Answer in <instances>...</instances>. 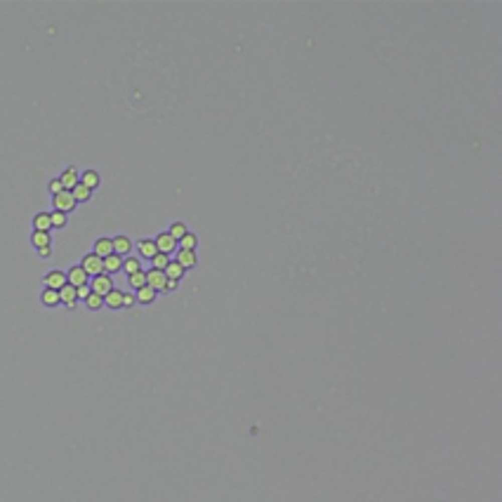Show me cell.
Returning a JSON list of instances; mask_svg holds the SVG:
<instances>
[{"instance_id": "484cf974", "label": "cell", "mask_w": 502, "mask_h": 502, "mask_svg": "<svg viewBox=\"0 0 502 502\" xmlns=\"http://www.w3.org/2000/svg\"><path fill=\"white\" fill-rule=\"evenodd\" d=\"M170 264V255H163V253H158V255L151 260V269L156 271H165V267Z\"/></svg>"}, {"instance_id": "4dcf8cb0", "label": "cell", "mask_w": 502, "mask_h": 502, "mask_svg": "<svg viewBox=\"0 0 502 502\" xmlns=\"http://www.w3.org/2000/svg\"><path fill=\"white\" fill-rule=\"evenodd\" d=\"M59 191H64V186H62V182H59V177H57V179H52V182H50V193H52V196H57Z\"/></svg>"}, {"instance_id": "e0dca14e", "label": "cell", "mask_w": 502, "mask_h": 502, "mask_svg": "<svg viewBox=\"0 0 502 502\" xmlns=\"http://www.w3.org/2000/svg\"><path fill=\"white\" fill-rule=\"evenodd\" d=\"M80 184L87 186L90 191H94V189L99 186V172L97 170H85L83 175H80Z\"/></svg>"}, {"instance_id": "603a6c76", "label": "cell", "mask_w": 502, "mask_h": 502, "mask_svg": "<svg viewBox=\"0 0 502 502\" xmlns=\"http://www.w3.org/2000/svg\"><path fill=\"white\" fill-rule=\"evenodd\" d=\"M31 243H33V245H36V250H38V247L52 245V238H50V233H47V231H33V236H31Z\"/></svg>"}, {"instance_id": "d6a6232c", "label": "cell", "mask_w": 502, "mask_h": 502, "mask_svg": "<svg viewBox=\"0 0 502 502\" xmlns=\"http://www.w3.org/2000/svg\"><path fill=\"white\" fill-rule=\"evenodd\" d=\"M50 255H52V245L38 247V257H43V260H45V257H50Z\"/></svg>"}, {"instance_id": "8992f818", "label": "cell", "mask_w": 502, "mask_h": 502, "mask_svg": "<svg viewBox=\"0 0 502 502\" xmlns=\"http://www.w3.org/2000/svg\"><path fill=\"white\" fill-rule=\"evenodd\" d=\"M165 283H168V276L163 271H156V269L147 271V286L154 288L156 293H161V290L165 293Z\"/></svg>"}, {"instance_id": "f1b7e54d", "label": "cell", "mask_w": 502, "mask_h": 502, "mask_svg": "<svg viewBox=\"0 0 502 502\" xmlns=\"http://www.w3.org/2000/svg\"><path fill=\"white\" fill-rule=\"evenodd\" d=\"M168 233H170V236H172L175 240H179V238H182V236L186 233V226L182 224V222H175V224L170 226V231H168Z\"/></svg>"}, {"instance_id": "44dd1931", "label": "cell", "mask_w": 502, "mask_h": 502, "mask_svg": "<svg viewBox=\"0 0 502 502\" xmlns=\"http://www.w3.org/2000/svg\"><path fill=\"white\" fill-rule=\"evenodd\" d=\"M71 193H73V198H76V203H85L90 201V196H92V191L87 189V186H83L80 182H78L73 189H71Z\"/></svg>"}, {"instance_id": "5b68a950", "label": "cell", "mask_w": 502, "mask_h": 502, "mask_svg": "<svg viewBox=\"0 0 502 502\" xmlns=\"http://www.w3.org/2000/svg\"><path fill=\"white\" fill-rule=\"evenodd\" d=\"M69 281H66V274L59 269H54V271H47L45 274V288H52V290H62L64 286H66Z\"/></svg>"}, {"instance_id": "52a82bcc", "label": "cell", "mask_w": 502, "mask_h": 502, "mask_svg": "<svg viewBox=\"0 0 502 502\" xmlns=\"http://www.w3.org/2000/svg\"><path fill=\"white\" fill-rule=\"evenodd\" d=\"M66 281H69V286L80 288V286H85L87 283V274L83 271V267L78 264V267H71V269L66 271Z\"/></svg>"}, {"instance_id": "30bf717a", "label": "cell", "mask_w": 502, "mask_h": 502, "mask_svg": "<svg viewBox=\"0 0 502 502\" xmlns=\"http://www.w3.org/2000/svg\"><path fill=\"white\" fill-rule=\"evenodd\" d=\"M59 302H62L64 307H69V309H73V307H76V302H78L76 288L66 283V286H64L62 290H59Z\"/></svg>"}, {"instance_id": "cb8c5ba5", "label": "cell", "mask_w": 502, "mask_h": 502, "mask_svg": "<svg viewBox=\"0 0 502 502\" xmlns=\"http://www.w3.org/2000/svg\"><path fill=\"white\" fill-rule=\"evenodd\" d=\"M128 283H130L132 290H139V288H144V286H147V271H137V274L128 276Z\"/></svg>"}, {"instance_id": "4fadbf2b", "label": "cell", "mask_w": 502, "mask_h": 502, "mask_svg": "<svg viewBox=\"0 0 502 502\" xmlns=\"http://www.w3.org/2000/svg\"><path fill=\"white\" fill-rule=\"evenodd\" d=\"M123 269V257H118V255H108L104 257V274H118V271Z\"/></svg>"}, {"instance_id": "3957f363", "label": "cell", "mask_w": 502, "mask_h": 502, "mask_svg": "<svg viewBox=\"0 0 502 502\" xmlns=\"http://www.w3.org/2000/svg\"><path fill=\"white\" fill-rule=\"evenodd\" d=\"M90 290L94 295H99V297H106L111 290H113V278L108 276V274H99V276L92 278V283H90Z\"/></svg>"}, {"instance_id": "7c38bea8", "label": "cell", "mask_w": 502, "mask_h": 502, "mask_svg": "<svg viewBox=\"0 0 502 502\" xmlns=\"http://www.w3.org/2000/svg\"><path fill=\"white\" fill-rule=\"evenodd\" d=\"M137 250H139V255L147 257V260H154V257L158 255V247H156L154 238H142L137 243Z\"/></svg>"}, {"instance_id": "6da1fadb", "label": "cell", "mask_w": 502, "mask_h": 502, "mask_svg": "<svg viewBox=\"0 0 502 502\" xmlns=\"http://www.w3.org/2000/svg\"><path fill=\"white\" fill-rule=\"evenodd\" d=\"M80 267H83V271H85L87 276H99V274H104V260L101 257H97L94 253H87L85 257H83V262H80Z\"/></svg>"}, {"instance_id": "ffe728a7", "label": "cell", "mask_w": 502, "mask_h": 502, "mask_svg": "<svg viewBox=\"0 0 502 502\" xmlns=\"http://www.w3.org/2000/svg\"><path fill=\"white\" fill-rule=\"evenodd\" d=\"M156 295H158V293H156L154 288L144 286V288H139V290H137V295H135V297H137V302H139V304H151V302L156 300Z\"/></svg>"}, {"instance_id": "277c9868", "label": "cell", "mask_w": 502, "mask_h": 502, "mask_svg": "<svg viewBox=\"0 0 502 502\" xmlns=\"http://www.w3.org/2000/svg\"><path fill=\"white\" fill-rule=\"evenodd\" d=\"M156 247H158V253H163V255H172L175 250H177V240L172 238L170 233H158L154 238Z\"/></svg>"}, {"instance_id": "836d02e7", "label": "cell", "mask_w": 502, "mask_h": 502, "mask_svg": "<svg viewBox=\"0 0 502 502\" xmlns=\"http://www.w3.org/2000/svg\"><path fill=\"white\" fill-rule=\"evenodd\" d=\"M177 286H179V281H170V278H168V283H165V290H177Z\"/></svg>"}, {"instance_id": "7402d4cb", "label": "cell", "mask_w": 502, "mask_h": 502, "mask_svg": "<svg viewBox=\"0 0 502 502\" xmlns=\"http://www.w3.org/2000/svg\"><path fill=\"white\" fill-rule=\"evenodd\" d=\"M123 269L128 276H132V274H137V271H142V262H139V257H123Z\"/></svg>"}, {"instance_id": "5bb4252c", "label": "cell", "mask_w": 502, "mask_h": 502, "mask_svg": "<svg viewBox=\"0 0 502 502\" xmlns=\"http://www.w3.org/2000/svg\"><path fill=\"white\" fill-rule=\"evenodd\" d=\"M175 262L182 264L184 271L193 269V267H196V253H193V250H177V260H175Z\"/></svg>"}, {"instance_id": "4316f807", "label": "cell", "mask_w": 502, "mask_h": 502, "mask_svg": "<svg viewBox=\"0 0 502 502\" xmlns=\"http://www.w3.org/2000/svg\"><path fill=\"white\" fill-rule=\"evenodd\" d=\"M50 222H52V229H64L69 219H66L64 212H57V210H54V212H50Z\"/></svg>"}, {"instance_id": "1f68e13d", "label": "cell", "mask_w": 502, "mask_h": 502, "mask_svg": "<svg viewBox=\"0 0 502 502\" xmlns=\"http://www.w3.org/2000/svg\"><path fill=\"white\" fill-rule=\"evenodd\" d=\"M137 302V297L135 295H130V293H123V307H132Z\"/></svg>"}, {"instance_id": "ba28073f", "label": "cell", "mask_w": 502, "mask_h": 502, "mask_svg": "<svg viewBox=\"0 0 502 502\" xmlns=\"http://www.w3.org/2000/svg\"><path fill=\"white\" fill-rule=\"evenodd\" d=\"M111 243H113V255H118V257H128V255H130L132 240L128 238V236H113V238H111Z\"/></svg>"}, {"instance_id": "ac0fdd59", "label": "cell", "mask_w": 502, "mask_h": 502, "mask_svg": "<svg viewBox=\"0 0 502 502\" xmlns=\"http://www.w3.org/2000/svg\"><path fill=\"white\" fill-rule=\"evenodd\" d=\"M163 274L170 278V281H182V276H184V267H182V264H177L175 260H170V264L165 267V271H163Z\"/></svg>"}, {"instance_id": "83f0119b", "label": "cell", "mask_w": 502, "mask_h": 502, "mask_svg": "<svg viewBox=\"0 0 502 502\" xmlns=\"http://www.w3.org/2000/svg\"><path fill=\"white\" fill-rule=\"evenodd\" d=\"M85 307H87V309H92V311L101 309V307H104V297L90 293V295H87V300H85Z\"/></svg>"}, {"instance_id": "9c48e42d", "label": "cell", "mask_w": 502, "mask_h": 502, "mask_svg": "<svg viewBox=\"0 0 502 502\" xmlns=\"http://www.w3.org/2000/svg\"><path fill=\"white\" fill-rule=\"evenodd\" d=\"M59 182H62V186L66 189V191H71L73 186L80 182V175H78V170L71 165V168H66V170L62 172V177H59Z\"/></svg>"}, {"instance_id": "2e32d148", "label": "cell", "mask_w": 502, "mask_h": 502, "mask_svg": "<svg viewBox=\"0 0 502 502\" xmlns=\"http://www.w3.org/2000/svg\"><path fill=\"white\" fill-rule=\"evenodd\" d=\"M104 304H106L108 309H123V290H111V293L104 297Z\"/></svg>"}, {"instance_id": "f546056e", "label": "cell", "mask_w": 502, "mask_h": 502, "mask_svg": "<svg viewBox=\"0 0 502 502\" xmlns=\"http://www.w3.org/2000/svg\"><path fill=\"white\" fill-rule=\"evenodd\" d=\"M90 293H92V290H90V283H85V286L76 288V295H78V300H83V302L87 300V295H90Z\"/></svg>"}, {"instance_id": "9a60e30c", "label": "cell", "mask_w": 502, "mask_h": 502, "mask_svg": "<svg viewBox=\"0 0 502 502\" xmlns=\"http://www.w3.org/2000/svg\"><path fill=\"white\" fill-rule=\"evenodd\" d=\"M52 229V222H50V212H38L33 217V231H47Z\"/></svg>"}, {"instance_id": "d6986e66", "label": "cell", "mask_w": 502, "mask_h": 502, "mask_svg": "<svg viewBox=\"0 0 502 502\" xmlns=\"http://www.w3.org/2000/svg\"><path fill=\"white\" fill-rule=\"evenodd\" d=\"M40 300H43L45 307H57V304H62V302H59V290H52V288H45L43 295H40Z\"/></svg>"}, {"instance_id": "d4e9b609", "label": "cell", "mask_w": 502, "mask_h": 502, "mask_svg": "<svg viewBox=\"0 0 502 502\" xmlns=\"http://www.w3.org/2000/svg\"><path fill=\"white\" fill-rule=\"evenodd\" d=\"M196 243H198V238H196L193 233L186 231L184 236L177 240V247H179V250H193V247H196Z\"/></svg>"}, {"instance_id": "7a4b0ae2", "label": "cell", "mask_w": 502, "mask_h": 502, "mask_svg": "<svg viewBox=\"0 0 502 502\" xmlns=\"http://www.w3.org/2000/svg\"><path fill=\"white\" fill-rule=\"evenodd\" d=\"M52 203H54V210H57V212H64V215H69L71 210H73V208L78 205V203H76V198H73V193H71V191H66V189L57 193Z\"/></svg>"}, {"instance_id": "8fae6325", "label": "cell", "mask_w": 502, "mask_h": 502, "mask_svg": "<svg viewBox=\"0 0 502 502\" xmlns=\"http://www.w3.org/2000/svg\"><path fill=\"white\" fill-rule=\"evenodd\" d=\"M92 253L97 257H108V255H113V243H111V238H97L94 240V247H92Z\"/></svg>"}]
</instances>
